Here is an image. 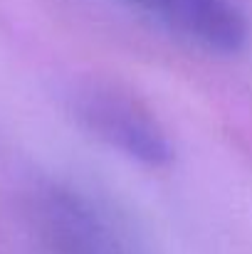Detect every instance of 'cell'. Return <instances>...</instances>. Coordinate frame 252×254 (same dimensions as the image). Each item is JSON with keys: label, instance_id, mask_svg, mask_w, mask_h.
<instances>
[{"label": "cell", "instance_id": "obj_2", "mask_svg": "<svg viewBox=\"0 0 252 254\" xmlns=\"http://www.w3.org/2000/svg\"><path fill=\"white\" fill-rule=\"evenodd\" d=\"M84 116L89 119L91 128L99 131V136H104L129 156H136L146 163H164L170 156L166 138L156 128V124L139 114L129 101L109 96L94 99L91 104H86Z\"/></svg>", "mask_w": 252, "mask_h": 254}, {"label": "cell", "instance_id": "obj_1", "mask_svg": "<svg viewBox=\"0 0 252 254\" xmlns=\"http://www.w3.org/2000/svg\"><path fill=\"white\" fill-rule=\"evenodd\" d=\"M156 12L180 35L208 50L235 52L245 42V20L233 0H126Z\"/></svg>", "mask_w": 252, "mask_h": 254}]
</instances>
